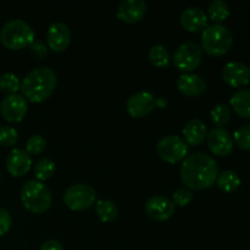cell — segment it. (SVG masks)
Instances as JSON below:
<instances>
[{
  "instance_id": "obj_1",
  "label": "cell",
  "mask_w": 250,
  "mask_h": 250,
  "mask_svg": "<svg viewBox=\"0 0 250 250\" xmlns=\"http://www.w3.org/2000/svg\"><path fill=\"white\" fill-rule=\"evenodd\" d=\"M219 173L216 160L205 153H194L186 156L180 170L183 185L195 190L211 187L216 182Z\"/></svg>"
},
{
  "instance_id": "obj_2",
  "label": "cell",
  "mask_w": 250,
  "mask_h": 250,
  "mask_svg": "<svg viewBox=\"0 0 250 250\" xmlns=\"http://www.w3.org/2000/svg\"><path fill=\"white\" fill-rule=\"evenodd\" d=\"M58 84V76L50 67L33 68L29 71L21 82V92L26 100L31 103L45 102L55 90Z\"/></svg>"
},
{
  "instance_id": "obj_3",
  "label": "cell",
  "mask_w": 250,
  "mask_h": 250,
  "mask_svg": "<svg viewBox=\"0 0 250 250\" xmlns=\"http://www.w3.org/2000/svg\"><path fill=\"white\" fill-rule=\"evenodd\" d=\"M34 39L36 36L31 24L21 19L10 20L0 31V42L10 50H21L27 48Z\"/></svg>"
},
{
  "instance_id": "obj_4",
  "label": "cell",
  "mask_w": 250,
  "mask_h": 250,
  "mask_svg": "<svg viewBox=\"0 0 250 250\" xmlns=\"http://www.w3.org/2000/svg\"><path fill=\"white\" fill-rule=\"evenodd\" d=\"M21 202L24 209L33 214H44L50 209L53 197L48 186L37 180H31L22 186Z\"/></svg>"
},
{
  "instance_id": "obj_5",
  "label": "cell",
  "mask_w": 250,
  "mask_h": 250,
  "mask_svg": "<svg viewBox=\"0 0 250 250\" xmlns=\"http://www.w3.org/2000/svg\"><path fill=\"white\" fill-rule=\"evenodd\" d=\"M233 45V34L224 24H210L202 33V46L211 56H222Z\"/></svg>"
},
{
  "instance_id": "obj_6",
  "label": "cell",
  "mask_w": 250,
  "mask_h": 250,
  "mask_svg": "<svg viewBox=\"0 0 250 250\" xmlns=\"http://www.w3.org/2000/svg\"><path fill=\"white\" fill-rule=\"evenodd\" d=\"M97 192L94 188L84 183L70 186L63 193V203L66 207L75 211H83L95 204Z\"/></svg>"
},
{
  "instance_id": "obj_7",
  "label": "cell",
  "mask_w": 250,
  "mask_h": 250,
  "mask_svg": "<svg viewBox=\"0 0 250 250\" xmlns=\"http://www.w3.org/2000/svg\"><path fill=\"white\" fill-rule=\"evenodd\" d=\"M203 61L202 46L195 42H186L176 49L173 63L183 73H190L200 66Z\"/></svg>"
},
{
  "instance_id": "obj_8",
  "label": "cell",
  "mask_w": 250,
  "mask_h": 250,
  "mask_svg": "<svg viewBox=\"0 0 250 250\" xmlns=\"http://www.w3.org/2000/svg\"><path fill=\"white\" fill-rule=\"evenodd\" d=\"M156 153L166 163L178 164L187 156L188 146L181 137L165 136L156 144Z\"/></svg>"
},
{
  "instance_id": "obj_9",
  "label": "cell",
  "mask_w": 250,
  "mask_h": 250,
  "mask_svg": "<svg viewBox=\"0 0 250 250\" xmlns=\"http://www.w3.org/2000/svg\"><path fill=\"white\" fill-rule=\"evenodd\" d=\"M207 143L209 150L214 155L221 156V158L231 155L234 148L233 138L229 132L224 128H220V127H215L208 132Z\"/></svg>"
},
{
  "instance_id": "obj_10",
  "label": "cell",
  "mask_w": 250,
  "mask_h": 250,
  "mask_svg": "<svg viewBox=\"0 0 250 250\" xmlns=\"http://www.w3.org/2000/svg\"><path fill=\"white\" fill-rule=\"evenodd\" d=\"M0 111H1L2 117L9 122H20L24 119L27 111H28V104L24 99L23 95L19 94H10L4 98L0 105Z\"/></svg>"
},
{
  "instance_id": "obj_11",
  "label": "cell",
  "mask_w": 250,
  "mask_h": 250,
  "mask_svg": "<svg viewBox=\"0 0 250 250\" xmlns=\"http://www.w3.org/2000/svg\"><path fill=\"white\" fill-rule=\"evenodd\" d=\"M156 107L155 97L153 93L142 90L132 94L126 102L127 112L132 117H146Z\"/></svg>"
},
{
  "instance_id": "obj_12",
  "label": "cell",
  "mask_w": 250,
  "mask_h": 250,
  "mask_svg": "<svg viewBox=\"0 0 250 250\" xmlns=\"http://www.w3.org/2000/svg\"><path fill=\"white\" fill-rule=\"evenodd\" d=\"M48 48L55 53H62L71 43V29L63 22H54L46 32Z\"/></svg>"
},
{
  "instance_id": "obj_13",
  "label": "cell",
  "mask_w": 250,
  "mask_h": 250,
  "mask_svg": "<svg viewBox=\"0 0 250 250\" xmlns=\"http://www.w3.org/2000/svg\"><path fill=\"white\" fill-rule=\"evenodd\" d=\"M146 212L154 221H166L175 214V204L168 198L154 195L146 200Z\"/></svg>"
},
{
  "instance_id": "obj_14",
  "label": "cell",
  "mask_w": 250,
  "mask_h": 250,
  "mask_svg": "<svg viewBox=\"0 0 250 250\" xmlns=\"http://www.w3.org/2000/svg\"><path fill=\"white\" fill-rule=\"evenodd\" d=\"M225 83L233 88L244 87L250 82L249 68L246 63L239 61H231L224 66L221 72Z\"/></svg>"
},
{
  "instance_id": "obj_15",
  "label": "cell",
  "mask_w": 250,
  "mask_h": 250,
  "mask_svg": "<svg viewBox=\"0 0 250 250\" xmlns=\"http://www.w3.org/2000/svg\"><path fill=\"white\" fill-rule=\"evenodd\" d=\"M32 167L31 155L24 149L15 148L6 158V168L12 177H22Z\"/></svg>"
},
{
  "instance_id": "obj_16",
  "label": "cell",
  "mask_w": 250,
  "mask_h": 250,
  "mask_svg": "<svg viewBox=\"0 0 250 250\" xmlns=\"http://www.w3.org/2000/svg\"><path fill=\"white\" fill-rule=\"evenodd\" d=\"M146 4L143 0H124L117 9V17L125 23H137L144 17Z\"/></svg>"
},
{
  "instance_id": "obj_17",
  "label": "cell",
  "mask_w": 250,
  "mask_h": 250,
  "mask_svg": "<svg viewBox=\"0 0 250 250\" xmlns=\"http://www.w3.org/2000/svg\"><path fill=\"white\" fill-rule=\"evenodd\" d=\"M177 88L186 97H199L207 92V81L195 73H182L177 80Z\"/></svg>"
},
{
  "instance_id": "obj_18",
  "label": "cell",
  "mask_w": 250,
  "mask_h": 250,
  "mask_svg": "<svg viewBox=\"0 0 250 250\" xmlns=\"http://www.w3.org/2000/svg\"><path fill=\"white\" fill-rule=\"evenodd\" d=\"M180 22L183 28L195 33L208 27V15L199 7H188L181 14Z\"/></svg>"
},
{
  "instance_id": "obj_19",
  "label": "cell",
  "mask_w": 250,
  "mask_h": 250,
  "mask_svg": "<svg viewBox=\"0 0 250 250\" xmlns=\"http://www.w3.org/2000/svg\"><path fill=\"white\" fill-rule=\"evenodd\" d=\"M182 134L187 146L189 144V146H198L207 139V126L202 120L192 119L185 125Z\"/></svg>"
},
{
  "instance_id": "obj_20",
  "label": "cell",
  "mask_w": 250,
  "mask_h": 250,
  "mask_svg": "<svg viewBox=\"0 0 250 250\" xmlns=\"http://www.w3.org/2000/svg\"><path fill=\"white\" fill-rule=\"evenodd\" d=\"M231 106L233 111L243 119H250V90L239 89L232 95Z\"/></svg>"
},
{
  "instance_id": "obj_21",
  "label": "cell",
  "mask_w": 250,
  "mask_h": 250,
  "mask_svg": "<svg viewBox=\"0 0 250 250\" xmlns=\"http://www.w3.org/2000/svg\"><path fill=\"white\" fill-rule=\"evenodd\" d=\"M216 185L220 190L225 193H233L241 187L242 180L238 173L233 170H226L219 173L216 178Z\"/></svg>"
},
{
  "instance_id": "obj_22",
  "label": "cell",
  "mask_w": 250,
  "mask_h": 250,
  "mask_svg": "<svg viewBox=\"0 0 250 250\" xmlns=\"http://www.w3.org/2000/svg\"><path fill=\"white\" fill-rule=\"evenodd\" d=\"M95 212L102 222H112L119 216V208L112 200L102 199L95 204Z\"/></svg>"
},
{
  "instance_id": "obj_23",
  "label": "cell",
  "mask_w": 250,
  "mask_h": 250,
  "mask_svg": "<svg viewBox=\"0 0 250 250\" xmlns=\"http://www.w3.org/2000/svg\"><path fill=\"white\" fill-rule=\"evenodd\" d=\"M148 59L150 61L151 65H154L155 67H161L165 68L170 65V53H168L167 49L165 48L161 44H155V45L151 46L148 51Z\"/></svg>"
},
{
  "instance_id": "obj_24",
  "label": "cell",
  "mask_w": 250,
  "mask_h": 250,
  "mask_svg": "<svg viewBox=\"0 0 250 250\" xmlns=\"http://www.w3.org/2000/svg\"><path fill=\"white\" fill-rule=\"evenodd\" d=\"M208 16L216 24H222V22L229 16V4L222 0H214L208 7Z\"/></svg>"
},
{
  "instance_id": "obj_25",
  "label": "cell",
  "mask_w": 250,
  "mask_h": 250,
  "mask_svg": "<svg viewBox=\"0 0 250 250\" xmlns=\"http://www.w3.org/2000/svg\"><path fill=\"white\" fill-rule=\"evenodd\" d=\"M55 173V163L48 158H41L34 164V175L37 181L44 182L51 178Z\"/></svg>"
},
{
  "instance_id": "obj_26",
  "label": "cell",
  "mask_w": 250,
  "mask_h": 250,
  "mask_svg": "<svg viewBox=\"0 0 250 250\" xmlns=\"http://www.w3.org/2000/svg\"><path fill=\"white\" fill-rule=\"evenodd\" d=\"M20 88H21V82L19 76L15 73L7 72L0 76V90L2 93H6L7 95L16 94Z\"/></svg>"
},
{
  "instance_id": "obj_27",
  "label": "cell",
  "mask_w": 250,
  "mask_h": 250,
  "mask_svg": "<svg viewBox=\"0 0 250 250\" xmlns=\"http://www.w3.org/2000/svg\"><path fill=\"white\" fill-rule=\"evenodd\" d=\"M211 120L217 127L222 128L231 120V109L226 104H217L211 110Z\"/></svg>"
},
{
  "instance_id": "obj_28",
  "label": "cell",
  "mask_w": 250,
  "mask_h": 250,
  "mask_svg": "<svg viewBox=\"0 0 250 250\" xmlns=\"http://www.w3.org/2000/svg\"><path fill=\"white\" fill-rule=\"evenodd\" d=\"M46 149V139L41 134H33L26 142V151L29 155H39Z\"/></svg>"
},
{
  "instance_id": "obj_29",
  "label": "cell",
  "mask_w": 250,
  "mask_h": 250,
  "mask_svg": "<svg viewBox=\"0 0 250 250\" xmlns=\"http://www.w3.org/2000/svg\"><path fill=\"white\" fill-rule=\"evenodd\" d=\"M233 143L242 150H250V125L237 128L233 133Z\"/></svg>"
},
{
  "instance_id": "obj_30",
  "label": "cell",
  "mask_w": 250,
  "mask_h": 250,
  "mask_svg": "<svg viewBox=\"0 0 250 250\" xmlns=\"http://www.w3.org/2000/svg\"><path fill=\"white\" fill-rule=\"evenodd\" d=\"M19 141V132L16 128L11 126H4L0 127V146H14Z\"/></svg>"
},
{
  "instance_id": "obj_31",
  "label": "cell",
  "mask_w": 250,
  "mask_h": 250,
  "mask_svg": "<svg viewBox=\"0 0 250 250\" xmlns=\"http://www.w3.org/2000/svg\"><path fill=\"white\" fill-rule=\"evenodd\" d=\"M193 199V193L189 188H178L173 193V204L178 207H187Z\"/></svg>"
},
{
  "instance_id": "obj_32",
  "label": "cell",
  "mask_w": 250,
  "mask_h": 250,
  "mask_svg": "<svg viewBox=\"0 0 250 250\" xmlns=\"http://www.w3.org/2000/svg\"><path fill=\"white\" fill-rule=\"evenodd\" d=\"M28 48H29V53H31L34 58L44 59L48 56V53H49L48 44L44 43V42L41 41V39H34Z\"/></svg>"
},
{
  "instance_id": "obj_33",
  "label": "cell",
  "mask_w": 250,
  "mask_h": 250,
  "mask_svg": "<svg viewBox=\"0 0 250 250\" xmlns=\"http://www.w3.org/2000/svg\"><path fill=\"white\" fill-rule=\"evenodd\" d=\"M12 225V219L10 212L4 208H0V237L6 234L10 231Z\"/></svg>"
},
{
  "instance_id": "obj_34",
  "label": "cell",
  "mask_w": 250,
  "mask_h": 250,
  "mask_svg": "<svg viewBox=\"0 0 250 250\" xmlns=\"http://www.w3.org/2000/svg\"><path fill=\"white\" fill-rule=\"evenodd\" d=\"M39 250H63L62 244L55 239H48V241L43 242Z\"/></svg>"
},
{
  "instance_id": "obj_35",
  "label": "cell",
  "mask_w": 250,
  "mask_h": 250,
  "mask_svg": "<svg viewBox=\"0 0 250 250\" xmlns=\"http://www.w3.org/2000/svg\"><path fill=\"white\" fill-rule=\"evenodd\" d=\"M155 104H156V106H158V107H161V109H164V107L167 106L168 102H167V99H166V98L159 97V98H155Z\"/></svg>"
},
{
  "instance_id": "obj_36",
  "label": "cell",
  "mask_w": 250,
  "mask_h": 250,
  "mask_svg": "<svg viewBox=\"0 0 250 250\" xmlns=\"http://www.w3.org/2000/svg\"><path fill=\"white\" fill-rule=\"evenodd\" d=\"M248 68H249V73H250V65L248 66Z\"/></svg>"
},
{
  "instance_id": "obj_37",
  "label": "cell",
  "mask_w": 250,
  "mask_h": 250,
  "mask_svg": "<svg viewBox=\"0 0 250 250\" xmlns=\"http://www.w3.org/2000/svg\"><path fill=\"white\" fill-rule=\"evenodd\" d=\"M239 250H244V249H239Z\"/></svg>"
}]
</instances>
